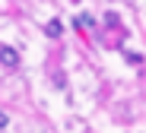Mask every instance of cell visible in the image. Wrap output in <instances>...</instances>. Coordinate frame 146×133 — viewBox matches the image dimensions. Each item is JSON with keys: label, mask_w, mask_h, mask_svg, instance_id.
Listing matches in <instances>:
<instances>
[{"label": "cell", "mask_w": 146, "mask_h": 133, "mask_svg": "<svg viewBox=\"0 0 146 133\" xmlns=\"http://www.w3.org/2000/svg\"><path fill=\"white\" fill-rule=\"evenodd\" d=\"M44 35H48V38H60V35H64L60 19H51V22H48V25H44Z\"/></svg>", "instance_id": "cell-2"}, {"label": "cell", "mask_w": 146, "mask_h": 133, "mask_svg": "<svg viewBox=\"0 0 146 133\" xmlns=\"http://www.w3.org/2000/svg\"><path fill=\"white\" fill-rule=\"evenodd\" d=\"M7 124H10V117H7V111H0V130H3Z\"/></svg>", "instance_id": "cell-4"}, {"label": "cell", "mask_w": 146, "mask_h": 133, "mask_svg": "<svg viewBox=\"0 0 146 133\" xmlns=\"http://www.w3.org/2000/svg\"><path fill=\"white\" fill-rule=\"evenodd\" d=\"M0 64L10 67V70H16V67H19V54H16V48H10V44L0 48Z\"/></svg>", "instance_id": "cell-1"}, {"label": "cell", "mask_w": 146, "mask_h": 133, "mask_svg": "<svg viewBox=\"0 0 146 133\" xmlns=\"http://www.w3.org/2000/svg\"><path fill=\"white\" fill-rule=\"evenodd\" d=\"M73 25H76L80 32H83V29H92V16H89V13H80L76 19H73Z\"/></svg>", "instance_id": "cell-3"}]
</instances>
